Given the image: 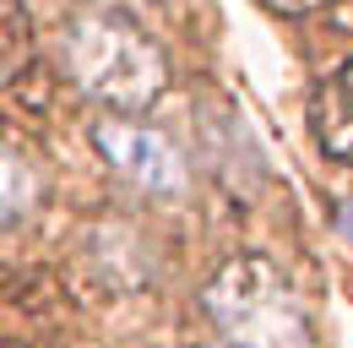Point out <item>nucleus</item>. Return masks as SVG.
Here are the masks:
<instances>
[{
	"mask_svg": "<svg viewBox=\"0 0 353 348\" xmlns=\"http://www.w3.org/2000/svg\"><path fill=\"white\" fill-rule=\"evenodd\" d=\"M92 147L141 196H179L185 191V158H179V147L163 130L125 120V115H98L92 120Z\"/></svg>",
	"mask_w": 353,
	"mask_h": 348,
	"instance_id": "3",
	"label": "nucleus"
},
{
	"mask_svg": "<svg viewBox=\"0 0 353 348\" xmlns=\"http://www.w3.org/2000/svg\"><path fill=\"white\" fill-rule=\"evenodd\" d=\"M201 310L228 348H310V321L266 256H234L201 289Z\"/></svg>",
	"mask_w": 353,
	"mask_h": 348,
	"instance_id": "2",
	"label": "nucleus"
},
{
	"mask_svg": "<svg viewBox=\"0 0 353 348\" xmlns=\"http://www.w3.org/2000/svg\"><path fill=\"white\" fill-rule=\"evenodd\" d=\"M60 60L71 71V82L88 93L92 104H103L109 115H147L163 87H169V60L163 49L147 39L136 22L114 17V11H82L65 22L60 39Z\"/></svg>",
	"mask_w": 353,
	"mask_h": 348,
	"instance_id": "1",
	"label": "nucleus"
},
{
	"mask_svg": "<svg viewBox=\"0 0 353 348\" xmlns=\"http://www.w3.org/2000/svg\"><path fill=\"white\" fill-rule=\"evenodd\" d=\"M33 202H39V180H33V169H28L22 158L0 153V229L22 223V218L33 213Z\"/></svg>",
	"mask_w": 353,
	"mask_h": 348,
	"instance_id": "5",
	"label": "nucleus"
},
{
	"mask_svg": "<svg viewBox=\"0 0 353 348\" xmlns=\"http://www.w3.org/2000/svg\"><path fill=\"white\" fill-rule=\"evenodd\" d=\"M272 11H283V17H305V11H315V6H326V0H266Z\"/></svg>",
	"mask_w": 353,
	"mask_h": 348,
	"instance_id": "6",
	"label": "nucleus"
},
{
	"mask_svg": "<svg viewBox=\"0 0 353 348\" xmlns=\"http://www.w3.org/2000/svg\"><path fill=\"white\" fill-rule=\"evenodd\" d=\"M310 130L326 158L353 164V66H343L332 82L310 98Z\"/></svg>",
	"mask_w": 353,
	"mask_h": 348,
	"instance_id": "4",
	"label": "nucleus"
}]
</instances>
